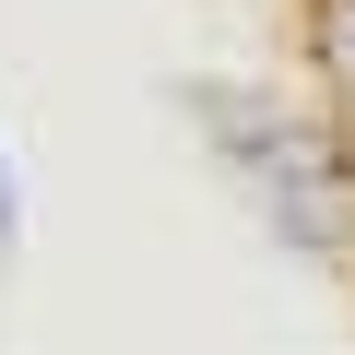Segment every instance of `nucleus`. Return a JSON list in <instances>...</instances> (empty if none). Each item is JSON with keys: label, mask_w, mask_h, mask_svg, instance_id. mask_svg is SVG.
Masks as SVG:
<instances>
[{"label": "nucleus", "mask_w": 355, "mask_h": 355, "mask_svg": "<svg viewBox=\"0 0 355 355\" xmlns=\"http://www.w3.org/2000/svg\"><path fill=\"white\" fill-rule=\"evenodd\" d=\"M0 237H12V178H0Z\"/></svg>", "instance_id": "nucleus-1"}]
</instances>
